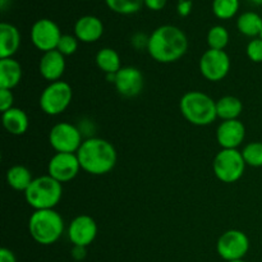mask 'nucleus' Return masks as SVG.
Wrapping results in <instances>:
<instances>
[{
  "mask_svg": "<svg viewBox=\"0 0 262 262\" xmlns=\"http://www.w3.org/2000/svg\"><path fill=\"white\" fill-rule=\"evenodd\" d=\"M188 50V38L179 27L164 25L148 36L147 51L158 63L170 64L183 58Z\"/></svg>",
  "mask_w": 262,
  "mask_h": 262,
  "instance_id": "f257e3e1",
  "label": "nucleus"
},
{
  "mask_svg": "<svg viewBox=\"0 0 262 262\" xmlns=\"http://www.w3.org/2000/svg\"><path fill=\"white\" fill-rule=\"evenodd\" d=\"M77 158L83 171L92 176H104L115 168L118 154L109 141L92 137L83 141L77 151Z\"/></svg>",
  "mask_w": 262,
  "mask_h": 262,
  "instance_id": "f03ea898",
  "label": "nucleus"
},
{
  "mask_svg": "<svg viewBox=\"0 0 262 262\" xmlns=\"http://www.w3.org/2000/svg\"><path fill=\"white\" fill-rule=\"evenodd\" d=\"M179 110L187 122L197 127H205L217 118L216 101L201 91H189L182 96Z\"/></svg>",
  "mask_w": 262,
  "mask_h": 262,
  "instance_id": "7ed1b4c3",
  "label": "nucleus"
},
{
  "mask_svg": "<svg viewBox=\"0 0 262 262\" xmlns=\"http://www.w3.org/2000/svg\"><path fill=\"white\" fill-rule=\"evenodd\" d=\"M28 232L38 245H54L63 235L64 220L54 209L35 210L28 220Z\"/></svg>",
  "mask_w": 262,
  "mask_h": 262,
  "instance_id": "20e7f679",
  "label": "nucleus"
},
{
  "mask_svg": "<svg viewBox=\"0 0 262 262\" xmlns=\"http://www.w3.org/2000/svg\"><path fill=\"white\" fill-rule=\"evenodd\" d=\"M63 196L61 183L51 178L50 176H42L33 178L32 183L25 192L26 202L33 210H50L60 202Z\"/></svg>",
  "mask_w": 262,
  "mask_h": 262,
  "instance_id": "39448f33",
  "label": "nucleus"
},
{
  "mask_svg": "<svg viewBox=\"0 0 262 262\" xmlns=\"http://www.w3.org/2000/svg\"><path fill=\"white\" fill-rule=\"evenodd\" d=\"M246 161L242 152L238 150L222 148L216 154L212 163L214 174L223 183H235L243 177L246 170Z\"/></svg>",
  "mask_w": 262,
  "mask_h": 262,
  "instance_id": "423d86ee",
  "label": "nucleus"
},
{
  "mask_svg": "<svg viewBox=\"0 0 262 262\" xmlns=\"http://www.w3.org/2000/svg\"><path fill=\"white\" fill-rule=\"evenodd\" d=\"M73 99V90L71 84L64 81L49 83L40 96V107L45 114L55 117L68 109Z\"/></svg>",
  "mask_w": 262,
  "mask_h": 262,
  "instance_id": "0eeeda50",
  "label": "nucleus"
},
{
  "mask_svg": "<svg viewBox=\"0 0 262 262\" xmlns=\"http://www.w3.org/2000/svg\"><path fill=\"white\" fill-rule=\"evenodd\" d=\"M49 142L56 152L77 154L83 143L82 133L76 125L61 122L54 125L49 133Z\"/></svg>",
  "mask_w": 262,
  "mask_h": 262,
  "instance_id": "6e6552de",
  "label": "nucleus"
},
{
  "mask_svg": "<svg viewBox=\"0 0 262 262\" xmlns=\"http://www.w3.org/2000/svg\"><path fill=\"white\" fill-rule=\"evenodd\" d=\"M250 250V239L242 230L230 229L223 233L216 243V251L225 261L242 260Z\"/></svg>",
  "mask_w": 262,
  "mask_h": 262,
  "instance_id": "1a4fd4ad",
  "label": "nucleus"
},
{
  "mask_svg": "<svg viewBox=\"0 0 262 262\" xmlns=\"http://www.w3.org/2000/svg\"><path fill=\"white\" fill-rule=\"evenodd\" d=\"M202 77L210 82H219L228 76L230 71V58L225 50L209 49L202 54L199 63Z\"/></svg>",
  "mask_w": 262,
  "mask_h": 262,
  "instance_id": "9d476101",
  "label": "nucleus"
},
{
  "mask_svg": "<svg viewBox=\"0 0 262 262\" xmlns=\"http://www.w3.org/2000/svg\"><path fill=\"white\" fill-rule=\"evenodd\" d=\"M61 32L59 26L49 18L36 20L31 28V41L37 50L42 53L56 50Z\"/></svg>",
  "mask_w": 262,
  "mask_h": 262,
  "instance_id": "9b49d317",
  "label": "nucleus"
},
{
  "mask_svg": "<svg viewBox=\"0 0 262 262\" xmlns=\"http://www.w3.org/2000/svg\"><path fill=\"white\" fill-rule=\"evenodd\" d=\"M79 170L81 164L77 154L56 152L48 164V176L61 184L73 181L78 176Z\"/></svg>",
  "mask_w": 262,
  "mask_h": 262,
  "instance_id": "f8f14e48",
  "label": "nucleus"
},
{
  "mask_svg": "<svg viewBox=\"0 0 262 262\" xmlns=\"http://www.w3.org/2000/svg\"><path fill=\"white\" fill-rule=\"evenodd\" d=\"M97 235V224L89 215L74 217L68 227V238L73 246L89 247Z\"/></svg>",
  "mask_w": 262,
  "mask_h": 262,
  "instance_id": "ddd939ff",
  "label": "nucleus"
},
{
  "mask_svg": "<svg viewBox=\"0 0 262 262\" xmlns=\"http://www.w3.org/2000/svg\"><path fill=\"white\" fill-rule=\"evenodd\" d=\"M143 74L136 67H122L115 74L114 86L118 94L124 97H136L143 89Z\"/></svg>",
  "mask_w": 262,
  "mask_h": 262,
  "instance_id": "4468645a",
  "label": "nucleus"
},
{
  "mask_svg": "<svg viewBox=\"0 0 262 262\" xmlns=\"http://www.w3.org/2000/svg\"><path fill=\"white\" fill-rule=\"evenodd\" d=\"M246 138V127L241 120H223L216 129V141L222 148L237 150Z\"/></svg>",
  "mask_w": 262,
  "mask_h": 262,
  "instance_id": "2eb2a0df",
  "label": "nucleus"
},
{
  "mask_svg": "<svg viewBox=\"0 0 262 262\" xmlns=\"http://www.w3.org/2000/svg\"><path fill=\"white\" fill-rule=\"evenodd\" d=\"M102 35H104V23L96 15H82L74 25V36L81 42H96Z\"/></svg>",
  "mask_w": 262,
  "mask_h": 262,
  "instance_id": "dca6fc26",
  "label": "nucleus"
},
{
  "mask_svg": "<svg viewBox=\"0 0 262 262\" xmlns=\"http://www.w3.org/2000/svg\"><path fill=\"white\" fill-rule=\"evenodd\" d=\"M38 71H40L41 77L50 83L60 81L66 72V56L58 50L43 53L38 64Z\"/></svg>",
  "mask_w": 262,
  "mask_h": 262,
  "instance_id": "f3484780",
  "label": "nucleus"
},
{
  "mask_svg": "<svg viewBox=\"0 0 262 262\" xmlns=\"http://www.w3.org/2000/svg\"><path fill=\"white\" fill-rule=\"evenodd\" d=\"M20 46L19 30L8 22L0 23V59L13 58Z\"/></svg>",
  "mask_w": 262,
  "mask_h": 262,
  "instance_id": "a211bd4d",
  "label": "nucleus"
},
{
  "mask_svg": "<svg viewBox=\"0 0 262 262\" xmlns=\"http://www.w3.org/2000/svg\"><path fill=\"white\" fill-rule=\"evenodd\" d=\"M2 122L5 130L13 136L25 135L30 127L28 115L19 107H12L5 113H2Z\"/></svg>",
  "mask_w": 262,
  "mask_h": 262,
  "instance_id": "6ab92c4d",
  "label": "nucleus"
},
{
  "mask_svg": "<svg viewBox=\"0 0 262 262\" xmlns=\"http://www.w3.org/2000/svg\"><path fill=\"white\" fill-rule=\"evenodd\" d=\"M22 66L13 58L0 59V89L13 90L22 81Z\"/></svg>",
  "mask_w": 262,
  "mask_h": 262,
  "instance_id": "aec40b11",
  "label": "nucleus"
},
{
  "mask_svg": "<svg viewBox=\"0 0 262 262\" xmlns=\"http://www.w3.org/2000/svg\"><path fill=\"white\" fill-rule=\"evenodd\" d=\"M5 178H7V183L10 188L19 192L27 191L33 181L31 170L23 165H14L8 169Z\"/></svg>",
  "mask_w": 262,
  "mask_h": 262,
  "instance_id": "412c9836",
  "label": "nucleus"
},
{
  "mask_svg": "<svg viewBox=\"0 0 262 262\" xmlns=\"http://www.w3.org/2000/svg\"><path fill=\"white\" fill-rule=\"evenodd\" d=\"M237 28L247 37H260L262 32V17L256 12H245L238 17Z\"/></svg>",
  "mask_w": 262,
  "mask_h": 262,
  "instance_id": "4be33fe9",
  "label": "nucleus"
},
{
  "mask_svg": "<svg viewBox=\"0 0 262 262\" xmlns=\"http://www.w3.org/2000/svg\"><path fill=\"white\" fill-rule=\"evenodd\" d=\"M95 60L100 71L104 72L105 74H115L122 69L119 54L112 48H104L97 51Z\"/></svg>",
  "mask_w": 262,
  "mask_h": 262,
  "instance_id": "5701e85b",
  "label": "nucleus"
},
{
  "mask_svg": "<svg viewBox=\"0 0 262 262\" xmlns=\"http://www.w3.org/2000/svg\"><path fill=\"white\" fill-rule=\"evenodd\" d=\"M243 104L238 97L235 96H223L216 101L217 118L223 120H234L238 119L242 114Z\"/></svg>",
  "mask_w": 262,
  "mask_h": 262,
  "instance_id": "b1692460",
  "label": "nucleus"
},
{
  "mask_svg": "<svg viewBox=\"0 0 262 262\" xmlns=\"http://www.w3.org/2000/svg\"><path fill=\"white\" fill-rule=\"evenodd\" d=\"M229 43V32L224 26H212L207 32V45L214 50H225Z\"/></svg>",
  "mask_w": 262,
  "mask_h": 262,
  "instance_id": "393cba45",
  "label": "nucleus"
},
{
  "mask_svg": "<svg viewBox=\"0 0 262 262\" xmlns=\"http://www.w3.org/2000/svg\"><path fill=\"white\" fill-rule=\"evenodd\" d=\"M107 8L118 14H135L145 5L143 0H105Z\"/></svg>",
  "mask_w": 262,
  "mask_h": 262,
  "instance_id": "a878e982",
  "label": "nucleus"
},
{
  "mask_svg": "<svg viewBox=\"0 0 262 262\" xmlns=\"http://www.w3.org/2000/svg\"><path fill=\"white\" fill-rule=\"evenodd\" d=\"M239 9V0H212V13L219 19H230Z\"/></svg>",
  "mask_w": 262,
  "mask_h": 262,
  "instance_id": "bb28decb",
  "label": "nucleus"
},
{
  "mask_svg": "<svg viewBox=\"0 0 262 262\" xmlns=\"http://www.w3.org/2000/svg\"><path fill=\"white\" fill-rule=\"evenodd\" d=\"M242 156L246 164L252 168H261L262 166V142H250L245 146L242 151Z\"/></svg>",
  "mask_w": 262,
  "mask_h": 262,
  "instance_id": "cd10ccee",
  "label": "nucleus"
},
{
  "mask_svg": "<svg viewBox=\"0 0 262 262\" xmlns=\"http://www.w3.org/2000/svg\"><path fill=\"white\" fill-rule=\"evenodd\" d=\"M77 49H78V38H77L76 36L68 35V33L61 35L58 43V48H56V50H58L59 53L63 54L64 56H69L73 55L77 51Z\"/></svg>",
  "mask_w": 262,
  "mask_h": 262,
  "instance_id": "c85d7f7f",
  "label": "nucleus"
},
{
  "mask_svg": "<svg viewBox=\"0 0 262 262\" xmlns=\"http://www.w3.org/2000/svg\"><path fill=\"white\" fill-rule=\"evenodd\" d=\"M246 53L253 63H262V38L256 37L248 42Z\"/></svg>",
  "mask_w": 262,
  "mask_h": 262,
  "instance_id": "c756f323",
  "label": "nucleus"
},
{
  "mask_svg": "<svg viewBox=\"0 0 262 262\" xmlns=\"http://www.w3.org/2000/svg\"><path fill=\"white\" fill-rule=\"evenodd\" d=\"M13 104H14V96H13L12 90L0 89V110L2 113L14 107Z\"/></svg>",
  "mask_w": 262,
  "mask_h": 262,
  "instance_id": "7c9ffc66",
  "label": "nucleus"
},
{
  "mask_svg": "<svg viewBox=\"0 0 262 262\" xmlns=\"http://www.w3.org/2000/svg\"><path fill=\"white\" fill-rule=\"evenodd\" d=\"M192 8H193L192 0H179L178 5H177V10L182 17H187V15L191 14Z\"/></svg>",
  "mask_w": 262,
  "mask_h": 262,
  "instance_id": "2f4dec72",
  "label": "nucleus"
},
{
  "mask_svg": "<svg viewBox=\"0 0 262 262\" xmlns=\"http://www.w3.org/2000/svg\"><path fill=\"white\" fill-rule=\"evenodd\" d=\"M145 2V7L148 8L154 12H159V10L164 9L168 3V0H143Z\"/></svg>",
  "mask_w": 262,
  "mask_h": 262,
  "instance_id": "473e14b6",
  "label": "nucleus"
},
{
  "mask_svg": "<svg viewBox=\"0 0 262 262\" xmlns=\"http://www.w3.org/2000/svg\"><path fill=\"white\" fill-rule=\"evenodd\" d=\"M87 247H81V246H73L72 248V257L74 258L76 261H82L87 255Z\"/></svg>",
  "mask_w": 262,
  "mask_h": 262,
  "instance_id": "72a5a7b5",
  "label": "nucleus"
},
{
  "mask_svg": "<svg viewBox=\"0 0 262 262\" xmlns=\"http://www.w3.org/2000/svg\"><path fill=\"white\" fill-rule=\"evenodd\" d=\"M0 262H17L14 253L8 248H2L0 250Z\"/></svg>",
  "mask_w": 262,
  "mask_h": 262,
  "instance_id": "f704fd0d",
  "label": "nucleus"
},
{
  "mask_svg": "<svg viewBox=\"0 0 262 262\" xmlns=\"http://www.w3.org/2000/svg\"><path fill=\"white\" fill-rule=\"evenodd\" d=\"M250 2H252L256 5H262V0H250Z\"/></svg>",
  "mask_w": 262,
  "mask_h": 262,
  "instance_id": "c9c22d12",
  "label": "nucleus"
},
{
  "mask_svg": "<svg viewBox=\"0 0 262 262\" xmlns=\"http://www.w3.org/2000/svg\"><path fill=\"white\" fill-rule=\"evenodd\" d=\"M228 262H246V261L242 258V260H233V261H228Z\"/></svg>",
  "mask_w": 262,
  "mask_h": 262,
  "instance_id": "e433bc0d",
  "label": "nucleus"
},
{
  "mask_svg": "<svg viewBox=\"0 0 262 262\" xmlns=\"http://www.w3.org/2000/svg\"><path fill=\"white\" fill-rule=\"evenodd\" d=\"M260 37H261V38H262V32H261V35H260Z\"/></svg>",
  "mask_w": 262,
  "mask_h": 262,
  "instance_id": "4c0bfd02",
  "label": "nucleus"
}]
</instances>
